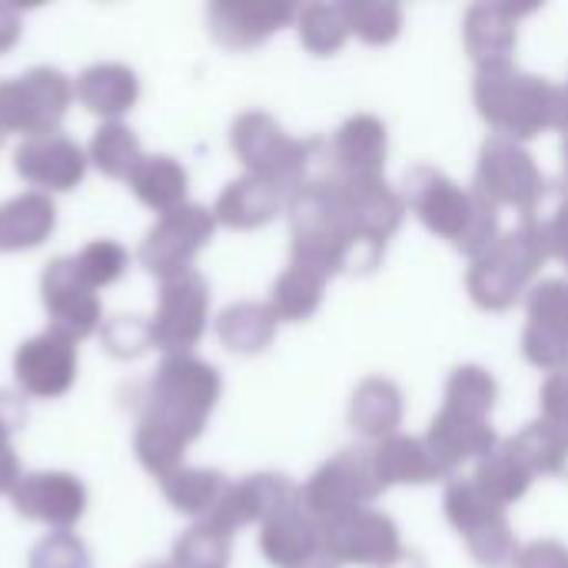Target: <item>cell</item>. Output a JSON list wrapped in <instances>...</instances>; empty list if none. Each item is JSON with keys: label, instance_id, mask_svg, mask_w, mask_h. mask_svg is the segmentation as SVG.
Returning <instances> with one entry per match:
<instances>
[{"label": "cell", "instance_id": "8fae6325", "mask_svg": "<svg viewBox=\"0 0 568 568\" xmlns=\"http://www.w3.org/2000/svg\"><path fill=\"white\" fill-rule=\"evenodd\" d=\"M213 233H216L213 210H206L200 203H183V206L163 213L146 230L136 260L160 283L176 280L193 270V260L200 256V250L210 246Z\"/></svg>", "mask_w": 568, "mask_h": 568}, {"label": "cell", "instance_id": "f546056e", "mask_svg": "<svg viewBox=\"0 0 568 568\" xmlns=\"http://www.w3.org/2000/svg\"><path fill=\"white\" fill-rule=\"evenodd\" d=\"M126 186H130V193L143 206H150L153 213L163 216V213H170V210H176V206L186 203L190 173L170 153H143V160L126 176Z\"/></svg>", "mask_w": 568, "mask_h": 568}, {"label": "cell", "instance_id": "ba28073f", "mask_svg": "<svg viewBox=\"0 0 568 568\" xmlns=\"http://www.w3.org/2000/svg\"><path fill=\"white\" fill-rule=\"evenodd\" d=\"M73 103V80L57 67H30L20 77L0 80V130L23 140L57 133Z\"/></svg>", "mask_w": 568, "mask_h": 568}, {"label": "cell", "instance_id": "f1b7e54d", "mask_svg": "<svg viewBox=\"0 0 568 568\" xmlns=\"http://www.w3.org/2000/svg\"><path fill=\"white\" fill-rule=\"evenodd\" d=\"M369 453H373V469H376V479L383 489H389V486H426V483L446 479L443 469L436 466L426 439L396 433Z\"/></svg>", "mask_w": 568, "mask_h": 568}, {"label": "cell", "instance_id": "8d00e7d4", "mask_svg": "<svg viewBox=\"0 0 568 568\" xmlns=\"http://www.w3.org/2000/svg\"><path fill=\"white\" fill-rule=\"evenodd\" d=\"M296 30L310 53L333 57L336 50H343V43L349 37L346 10H343V3H306L296 10Z\"/></svg>", "mask_w": 568, "mask_h": 568}, {"label": "cell", "instance_id": "f907efd6", "mask_svg": "<svg viewBox=\"0 0 568 568\" xmlns=\"http://www.w3.org/2000/svg\"><path fill=\"white\" fill-rule=\"evenodd\" d=\"M140 568H176L173 562H146V566H140Z\"/></svg>", "mask_w": 568, "mask_h": 568}, {"label": "cell", "instance_id": "836d02e7", "mask_svg": "<svg viewBox=\"0 0 568 568\" xmlns=\"http://www.w3.org/2000/svg\"><path fill=\"white\" fill-rule=\"evenodd\" d=\"M509 449L519 463L536 476H562L568 479V433L549 426L546 419L529 423L519 436L509 439Z\"/></svg>", "mask_w": 568, "mask_h": 568}, {"label": "cell", "instance_id": "1f68e13d", "mask_svg": "<svg viewBox=\"0 0 568 568\" xmlns=\"http://www.w3.org/2000/svg\"><path fill=\"white\" fill-rule=\"evenodd\" d=\"M276 313L270 310V303H233L220 313L216 320V336L220 343L236 353V356H256L263 353L273 339H276Z\"/></svg>", "mask_w": 568, "mask_h": 568}, {"label": "cell", "instance_id": "7dc6e473", "mask_svg": "<svg viewBox=\"0 0 568 568\" xmlns=\"http://www.w3.org/2000/svg\"><path fill=\"white\" fill-rule=\"evenodd\" d=\"M23 33V17L13 3H0V57L17 47Z\"/></svg>", "mask_w": 568, "mask_h": 568}, {"label": "cell", "instance_id": "30bf717a", "mask_svg": "<svg viewBox=\"0 0 568 568\" xmlns=\"http://www.w3.org/2000/svg\"><path fill=\"white\" fill-rule=\"evenodd\" d=\"M379 496H383V486L376 479L369 449H343V453H336L300 489L303 509L320 526H326L333 519H343L349 513L369 509Z\"/></svg>", "mask_w": 568, "mask_h": 568}, {"label": "cell", "instance_id": "4dcf8cb0", "mask_svg": "<svg viewBox=\"0 0 568 568\" xmlns=\"http://www.w3.org/2000/svg\"><path fill=\"white\" fill-rule=\"evenodd\" d=\"M160 489H163V499H166L176 513H183V516L203 523V519H210V516L216 513V506L223 503V496H226V489H230V479H226L223 473H216V469L180 466L176 473H170L166 479H160Z\"/></svg>", "mask_w": 568, "mask_h": 568}, {"label": "cell", "instance_id": "f35d334b", "mask_svg": "<svg viewBox=\"0 0 568 568\" xmlns=\"http://www.w3.org/2000/svg\"><path fill=\"white\" fill-rule=\"evenodd\" d=\"M496 396H499V386H496L489 369L459 366V369H453V376L446 383V403L443 406H453V409L476 416V419H489Z\"/></svg>", "mask_w": 568, "mask_h": 568}, {"label": "cell", "instance_id": "ac0fdd59", "mask_svg": "<svg viewBox=\"0 0 568 568\" xmlns=\"http://www.w3.org/2000/svg\"><path fill=\"white\" fill-rule=\"evenodd\" d=\"M17 516L50 526L53 532H70L87 513V489L73 473H27L10 493Z\"/></svg>", "mask_w": 568, "mask_h": 568}, {"label": "cell", "instance_id": "d6986e66", "mask_svg": "<svg viewBox=\"0 0 568 568\" xmlns=\"http://www.w3.org/2000/svg\"><path fill=\"white\" fill-rule=\"evenodd\" d=\"M300 503V486H293L286 476L280 473H256L246 476L240 483H230L223 503L216 506V513L203 523L216 526L220 532H226L230 539L253 523H270L273 516H280L283 509Z\"/></svg>", "mask_w": 568, "mask_h": 568}, {"label": "cell", "instance_id": "52a82bcc", "mask_svg": "<svg viewBox=\"0 0 568 568\" xmlns=\"http://www.w3.org/2000/svg\"><path fill=\"white\" fill-rule=\"evenodd\" d=\"M446 519L466 539L469 556L483 568H513L519 559V542L509 526L506 506L493 503L473 476L453 479L446 486Z\"/></svg>", "mask_w": 568, "mask_h": 568}, {"label": "cell", "instance_id": "7bdbcfd3", "mask_svg": "<svg viewBox=\"0 0 568 568\" xmlns=\"http://www.w3.org/2000/svg\"><path fill=\"white\" fill-rule=\"evenodd\" d=\"M27 568H93V559H90V549L80 536L50 532L30 549Z\"/></svg>", "mask_w": 568, "mask_h": 568}, {"label": "cell", "instance_id": "6da1fadb", "mask_svg": "<svg viewBox=\"0 0 568 568\" xmlns=\"http://www.w3.org/2000/svg\"><path fill=\"white\" fill-rule=\"evenodd\" d=\"M223 396V379L213 363L200 356H163L143 389L133 453L140 466L160 483L183 466L186 449L203 436Z\"/></svg>", "mask_w": 568, "mask_h": 568}, {"label": "cell", "instance_id": "e0dca14e", "mask_svg": "<svg viewBox=\"0 0 568 568\" xmlns=\"http://www.w3.org/2000/svg\"><path fill=\"white\" fill-rule=\"evenodd\" d=\"M87 150L67 133H43L20 140L13 150V170L23 183L37 186V193H70L87 176Z\"/></svg>", "mask_w": 568, "mask_h": 568}, {"label": "cell", "instance_id": "44dd1931", "mask_svg": "<svg viewBox=\"0 0 568 568\" xmlns=\"http://www.w3.org/2000/svg\"><path fill=\"white\" fill-rule=\"evenodd\" d=\"M426 446H429L436 466L443 469V476L449 479L463 463L486 459L499 446V436L493 433L489 419H476L453 406H443L429 423Z\"/></svg>", "mask_w": 568, "mask_h": 568}, {"label": "cell", "instance_id": "4fadbf2b", "mask_svg": "<svg viewBox=\"0 0 568 568\" xmlns=\"http://www.w3.org/2000/svg\"><path fill=\"white\" fill-rule=\"evenodd\" d=\"M323 552L336 566L396 568L409 552L399 542V529L386 513L359 509L323 526Z\"/></svg>", "mask_w": 568, "mask_h": 568}, {"label": "cell", "instance_id": "f5cc1de1", "mask_svg": "<svg viewBox=\"0 0 568 568\" xmlns=\"http://www.w3.org/2000/svg\"><path fill=\"white\" fill-rule=\"evenodd\" d=\"M562 200L568 203V173H566V183H562Z\"/></svg>", "mask_w": 568, "mask_h": 568}, {"label": "cell", "instance_id": "603a6c76", "mask_svg": "<svg viewBox=\"0 0 568 568\" xmlns=\"http://www.w3.org/2000/svg\"><path fill=\"white\" fill-rule=\"evenodd\" d=\"M260 552L270 566L300 568L323 552V526L296 503L260 526Z\"/></svg>", "mask_w": 568, "mask_h": 568}, {"label": "cell", "instance_id": "5bb4252c", "mask_svg": "<svg viewBox=\"0 0 568 568\" xmlns=\"http://www.w3.org/2000/svg\"><path fill=\"white\" fill-rule=\"evenodd\" d=\"M40 300L47 310V329L70 336L73 343L100 333L103 303L77 270L73 256H57L40 273Z\"/></svg>", "mask_w": 568, "mask_h": 568}, {"label": "cell", "instance_id": "db71d44e", "mask_svg": "<svg viewBox=\"0 0 568 568\" xmlns=\"http://www.w3.org/2000/svg\"><path fill=\"white\" fill-rule=\"evenodd\" d=\"M566 103H568V87H566ZM566 133H568V116H566Z\"/></svg>", "mask_w": 568, "mask_h": 568}, {"label": "cell", "instance_id": "83f0119b", "mask_svg": "<svg viewBox=\"0 0 568 568\" xmlns=\"http://www.w3.org/2000/svg\"><path fill=\"white\" fill-rule=\"evenodd\" d=\"M406 403H403V389L386 379V376H369L356 386L353 399H349V426L366 436V439H389L396 436L399 423H403Z\"/></svg>", "mask_w": 568, "mask_h": 568}, {"label": "cell", "instance_id": "bcb514c9", "mask_svg": "<svg viewBox=\"0 0 568 568\" xmlns=\"http://www.w3.org/2000/svg\"><path fill=\"white\" fill-rule=\"evenodd\" d=\"M13 433H7L3 426H0V496L7 493H13V486L20 483V459H17V453H13Z\"/></svg>", "mask_w": 568, "mask_h": 568}, {"label": "cell", "instance_id": "9a60e30c", "mask_svg": "<svg viewBox=\"0 0 568 568\" xmlns=\"http://www.w3.org/2000/svg\"><path fill=\"white\" fill-rule=\"evenodd\" d=\"M80 373L77 343L57 329L23 339L13 353V379L30 399H60L73 389Z\"/></svg>", "mask_w": 568, "mask_h": 568}, {"label": "cell", "instance_id": "4316f807", "mask_svg": "<svg viewBox=\"0 0 568 568\" xmlns=\"http://www.w3.org/2000/svg\"><path fill=\"white\" fill-rule=\"evenodd\" d=\"M463 40L476 67L509 63L516 53V40H519V13L499 3H476L466 13Z\"/></svg>", "mask_w": 568, "mask_h": 568}, {"label": "cell", "instance_id": "8992f818", "mask_svg": "<svg viewBox=\"0 0 568 568\" xmlns=\"http://www.w3.org/2000/svg\"><path fill=\"white\" fill-rule=\"evenodd\" d=\"M230 146L250 176H260V180L280 186L286 196H293L320 170V163L326 156L323 136L296 140L276 123V116H270L263 110H246L233 120Z\"/></svg>", "mask_w": 568, "mask_h": 568}, {"label": "cell", "instance_id": "e575fe53", "mask_svg": "<svg viewBox=\"0 0 568 568\" xmlns=\"http://www.w3.org/2000/svg\"><path fill=\"white\" fill-rule=\"evenodd\" d=\"M473 483L499 506H513L519 503L529 486H532V473L519 463V456L509 449V443H499L486 459H479Z\"/></svg>", "mask_w": 568, "mask_h": 568}, {"label": "cell", "instance_id": "ffe728a7", "mask_svg": "<svg viewBox=\"0 0 568 568\" xmlns=\"http://www.w3.org/2000/svg\"><path fill=\"white\" fill-rule=\"evenodd\" d=\"M290 20H296V7L286 0H216L206 10V27L226 50L260 47Z\"/></svg>", "mask_w": 568, "mask_h": 568}, {"label": "cell", "instance_id": "ab89813d", "mask_svg": "<svg viewBox=\"0 0 568 568\" xmlns=\"http://www.w3.org/2000/svg\"><path fill=\"white\" fill-rule=\"evenodd\" d=\"M230 536L220 532L210 523H196L190 526L176 542H173V556L170 562L176 568H226L230 562Z\"/></svg>", "mask_w": 568, "mask_h": 568}, {"label": "cell", "instance_id": "7a4b0ae2", "mask_svg": "<svg viewBox=\"0 0 568 568\" xmlns=\"http://www.w3.org/2000/svg\"><path fill=\"white\" fill-rule=\"evenodd\" d=\"M326 160V156H323ZM290 236H293V263H306L326 276L336 273H369L379 266L383 253L369 250L333 183V176L320 170L290 196Z\"/></svg>", "mask_w": 568, "mask_h": 568}, {"label": "cell", "instance_id": "ee69618b", "mask_svg": "<svg viewBox=\"0 0 568 568\" xmlns=\"http://www.w3.org/2000/svg\"><path fill=\"white\" fill-rule=\"evenodd\" d=\"M539 399H542V419L568 433V373H552L546 379Z\"/></svg>", "mask_w": 568, "mask_h": 568}, {"label": "cell", "instance_id": "d4e9b609", "mask_svg": "<svg viewBox=\"0 0 568 568\" xmlns=\"http://www.w3.org/2000/svg\"><path fill=\"white\" fill-rule=\"evenodd\" d=\"M286 203L290 196L280 186L246 173L223 186V193L216 196L213 216H216V226H226V230H260L273 223Z\"/></svg>", "mask_w": 568, "mask_h": 568}, {"label": "cell", "instance_id": "74e56055", "mask_svg": "<svg viewBox=\"0 0 568 568\" xmlns=\"http://www.w3.org/2000/svg\"><path fill=\"white\" fill-rule=\"evenodd\" d=\"M346 23L369 47H386L403 30V7L389 0H346Z\"/></svg>", "mask_w": 568, "mask_h": 568}, {"label": "cell", "instance_id": "7c38bea8", "mask_svg": "<svg viewBox=\"0 0 568 568\" xmlns=\"http://www.w3.org/2000/svg\"><path fill=\"white\" fill-rule=\"evenodd\" d=\"M210 320V283L200 270L160 283L156 310L150 316V339L166 356H190L203 339Z\"/></svg>", "mask_w": 568, "mask_h": 568}, {"label": "cell", "instance_id": "b9f144b4", "mask_svg": "<svg viewBox=\"0 0 568 568\" xmlns=\"http://www.w3.org/2000/svg\"><path fill=\"white\" fill-rule=\"evenodd\" d=\"M100 343L113 359H140L153 339H150V320L136 316V313H120L103 320L100 326Z\"/></svg>", "mask_w": 568, "mask_h": 568}, {"label": "cell", "instance_id": "7402d4cb", "mask_svg": "<svg viewBox=\"0 0 568 568\" xmlns=\"http://www.w3.org/2000/svg\"><path fill=\"white\" fill-rule=\"evenodd\" d=\"M386 153V123L373 113H356L326 143V166L343 176H383Z\"/></svg>", "mask_w": 568, "mask_h": 568}, {"label": "cell", "instance_id": "3957f363", "mask_svg": "<svg viewBox=\"0 0 568 568\" xmlns=\"http://www.w3.org/2000/svg\"><path fill=\"white\" fill-rule=\"evenodd\" d=\"M473 100L479 116L509 140H532L546 130H566V87L523 73L513 60L476 67Z\"/></svg>", "mask_w": 568, "mask_h": 568}, {"label": "cell", "instance_id": "cb8c5ba5", "mask_svg": "<svg viewBox=\"0 0 568 568\" xmlns=\"http://www.w3.org/2000/svg\"><path fill=\"white\" fill-rule=\"evenodd\" d=\"M73 97L93 113L103 116V123L120 120L123 113H130L140 100V77L136 70H130L126 63H90L80 70V77L73 80Z\"/></svg>", "mask_w": 568, "mask_h": 568}, {"label": "cell", "instance_id": "c3c4849f", "mask_svg": "<svg viewBox=\"0 0 568 568\" xmlns=\"http://www.w3.org/2000/svg\"><path fill=\"white\" fill-rule=\"evenodd\" d=\"M549 246H552V256H559L568 266V203L562 200L556 216L549 220Z\"/></svg>", "mask_w": 568, "mask_h": 568}, {"label": "cell", "instance_id": "f6af8a7d", "mask_svg": "<svg viewBox=\"0 0 568 568\" xmlns=\"http://www.w3.org/2000/svg\"><path fill=\"white\" fill-rule=\"evenodd\" d=\"M516 568H568V546L556 539H536L519 549Z\"/></svg>", "mask_w": 568, "mask_h": 568}, {"label": "cell", "instance_id": "2e32d148", "mask_svg": "<svg viewBox=\"0 0 568 568\" xmlns=\"http://www.w3.org/2000/svg\"><path fill=\"white\" fill-rule=\"evenodd\" d=\"M529 323L523 356L549 373H568V280H542L529 286Z\"/></svg>", "mask_w": 568, "mask_h": 568}, {"label": "cell", "instance_id": "277c9868", "mask_svg": "<svg viewBox=\"0 0 568 568\" xmlns=\"http://www.w3.org/2000/svg\"><path fill=\"white\" fill-rule=\"evenodd\" d=\"M406 206L426 230L449 240L466 256H483L499 240V210L473 186H459L436 166H413L403 180Z\"/></svg>", "mask_w": 568, "mask_h": 568}, {"label": "cell", "instance_id": "816d5d0a", "mask_svg": "<svg viewBox=\"0 0 568 568\" xmlns=\"http://www.w3.org/2000/svg\"><path fill=\"white\" fill-rule=\"evenodd\" d=\"M562 156H566V173H568V133H566V143H562Z\"/></svg>", "mask_w": 568, "mask_h": 568}, {"label": "cell", "instance_id": "681fc988", "mask_svg": "<svg viewBox=\"0 0 568 568\" xmlns=\"http://www.w3.org/2000/svg\"><path fill=\"white\" fill-rule=\"evenodd\" d=\"M300 568H339V566H336V562H333V559H329L326 552H320V556H313L310 562H303Z\"/></svg>", "mask_w": 568, "mask_h": 568}, {"label": "cell", "instance_id": "d590c367", "mask_svg": "<svg viewBox=\"0 0 568 568\" xmlns=\"http://www.w3.org/2000/svg\"><path fill=\"white\" fill-rule=\"evenodd\" d=\"M87 160L110 180H126L133 173V166L143 160V146L140 136L123 123V120H110L100 123L90 146H87Z\"/></svg>", "mask_w": 568, "mask_h": 568}, {"label": "cell", "instance_id": "9c48e42d", "mask_svg": "<svg viewBox=\"0 0 568 568\" xmlns=\"http://www.w3.org/2000/svg\"><path fill=\"white\" fill-rule=\"evenodd\" d=\"M473 190L483 200H489L496 210L513 206L523 213V220H529V216H536L539 203L546 200L549 183H546L536 156L519 140L493 133L479 150Z\"/></svg>", "mask_w": 568, "mask_h": 568}, {"label": "cell", "instance_id": "d6a6232c", "mask_svg": "<svg viewBox=\"0 0 568 568\" xmlns=\"http://www.w3.org/2000/svg\"><path fill=\"white\" fill-rule=\"evenodd\" d=\"M326 273L306 266V263H290L276 283H273V293H270V310L276 313V320L283 323H303L310 320L320 303H323V293H326Z\"/></svg>", "mask_w": 568, "mask_h": 568}, {"label": "cell", "instance_id": "5b68a950", "mask_svg": "<svg viewBox=\"0 0 568 568\" xmlns=\"http://www.w3.org/2000/svg\"><path fill=\"white\" fill-rule=\"evenodd\" d=\"M549 256V223L536 216L523 220L516 230L499 236L483 256L473 260L466 276L473 303L486 313L513 310L523 300V293H529V283L539 276Z\"/></svg>", "mask_w": 568, "mask_h": 568}, {"label": "cell", "instance_id": "60d3db41", "mask_svg": "<svg viewBox=\"0 0 568 568\" xmlns=\"http://www.w3.org/2000/svg\"><path fill=\"white\" fill-rule=\"evenodd\" d=\"M73 260H77V270L87 280V286H93V290L113 286L130 270V253L116 240H93Z\"/></svg>", "mask_w": 568, "mask_h": 568}, {"label": "cell", "instance_id": "484cf974", "mask_svg": "<svg viewBox=\"0 0 568 568\" xmlns=\"http://www.w3.org/2000/svg\"><path fill=\"white\" fill-rule=\"evenodd\" d=\"M57 230V206L47 193L27 190L0 203V253L43 246Z\"/></svg>", "mask_w": 568, "mask_h": 568}]
</instances>
